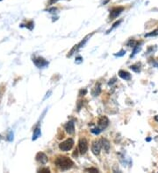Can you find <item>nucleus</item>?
Instances as JSON below:
<instances>
[{"label":"nucleus","instance_id":"obj_1","mask_svg":"<svg viewBox=\"0 0 158 173\" xmlns=\"http://www.w3.org/2000/svg\"><path fill=\"white\" fill-rule=\"evenodd\" d=\"M55 164L56 165V167H58L61 170H70L74 165V163L68 157L60 156V157H57L56 159L55 160Z\"/></svg>","mask_w":158,"mask_h":173},{"label":"nucleus","instance_id":"obj_2","mask_svg":"<svg viewBox=\"0 0 158 173\" xmlns=\"http://www.w3.org/2000/svg\"><path fill=\"white\" fill-rule=\"evenodd\" d=\"M74 145V140L72 138H69L59 144V149L62 151H68L72 149Z\"/></svg>","mask_w":158,"mask_h":173},{"label":"nucleus","instance_id":"obj_3","mask_svg":"<svg viewBox=\"0 0 158 173\" xmlns=\"http://www.w3.org/2000/svg\"><path fill=\"white\" fill-rule=\"evenodd\" d=\"M34 63L35 64V66L39 68H42L44 67H47L48 65V62L44 59V58L42 57H36V58H34L33 60Z\"/></svg>","mask_w":158,"mask_h":173},{"label":"nucleus","instance_id":"obj_4","mask_svg":"<svg viewBox=\"0 0 158 173\" xmlns=\"http://www.w3.org/2000/svg\"><path fill=\"white\" fill-rule=\"evenodd\" d=\"M78 148L81 154H85L88 151V142L85 138H81L78 142Z\"/></svg>","mask_w":158,"mask_h":173},{"label":"nucleus","instance_id":"obj_5","mask_svg":"<svg viewBox=\"0 0 158 173\" xmlns=\"http://www.w3.org/2000/svg\"><path fill=\"white\" fill-rule=\"evenodd\" d=\"M101 142L100 141H94L91 144V151L95 156H98L100 153L101 150Z\"/></svg>","mask_w":158,"mask_h":173},{"label":"nucleus","instance_id":"obj_6","mask_svg":"<svg viewBox=\"0 0 158 173\" xmlns=\"http://www.w3.org/2000/svg\"><path fill=\"white\" fill-rule=\"evenodd\" d=\"M124 11V7H115V8H113L112 11H111V12H110V16H109V18H110V19L111 20H112V19H114L115 18H117L122 12Z\"/></svg>","mask_w":158,"mask_h":173},{"label":"nucleus","instance_id":"obj_7","mask_svg":"<svg viewBox=\"0 0 158 173\" xmlns=\"http://www.w3.org/2000/svg\"><path fill=\"white\" fill-rule=\"evenodd\" d=\"M35 158H36V161H37L38 163H41V164H46V163H48V158L47 155H46L45 153H43V152H39V153H37Z\"/></svg>","mask_w":158,"mask_h":173},{"label":"nucleus","instance_id":"obj_8","mask_svg":"<svg viewBox=\"0 0 158 173\" xmlns=\"http://www.w3.org/2000/svg\"><path fill=\"white\" fill-rule=\"evenodd\" d=\"M109 125V120L106 116H101L99 120V126L103 130Z\"/></svg>","mask_w":158,"mask_h":173},{"label":"nucleus","instance_id":"obj_9","mask_svg":"<svg viewBox=\"0 0 158 173\" xmlns=\"http://www.w3.org/2000/svg\"><path fill=\"white\" fill-rule=\"evenodd\" d=\"M64 129H65L66 132H67L69 135H73L74 132H75V125H74V123H73L72 121L68 122V123L65 124Z\"/></svg>","mask_w":158,"mask_h":173},{"label":"nucleus","instance_id":"obj_10","mask_svg":"<svg viewBox=\"0 0 158 173\" xmlns=\"http://www.w3.org/2000/svg\"><path fill=\"white\" fill-rule=\"evenodd\" d=\"M119 76L125 80H131V74L128 72L124 71V70H120L119 72Z\"/></svg>","mask_w":158,"mask_h":173},{"label":"nucleus","instance_id":"obj_11","mask_svg":"<svg viewBox=\"0 0 158 173\" xmlns=\"http://www.w3.org/2000/svg\"><path fill=\"white\" fill-rule=\"evenodd\" d=\"M100 142H101V146L104 148V150L106 152H109V150H110V147H111L109 141L106 138H103V139L100 140Z\"/></svg>","mask_w":158,"mask_h":173},{"label":"nucleus","instance_id":"obj_12","mask_svg":"<svg viewBox=\"0 0 158 173\" xmlns=\"http://www.w3.org/2000/svg\"><path fill=\"white\" fill-rule=\"evenodd\" d=\"M101 93V88H100V85L98 84L95 88L93 89V90L91 91V94L93 96H99Z\"/></svg>","mask_w":158,"mask_h":173},{"label":"nucleus","instance_id":"obj_13","mask_svg":"<svg viewBox=\"0 0 158 173\" xmlns=\"http://www.w3.org/2000/svg\"><path fill=\"white\" fill-rule=\"evenodd\" d=\"M41 135V129L40 128H36L34 131V135H33V138H32V140L34 141L36 140L38 137H40Z\"/></svg>","mask_w":158,"mask_h":173},{"label":"nucleus","instance_id":"obj_14","mask_svg":"<svg viewBox=\"0 0 158 173\" xmlns=\"http://www.w3.org/2000/svg\"><path fill=\"white\" fill-rule=\"evenodd\" d=\"M141 46H139V45H136L135 46V48H134V51H133V53L131 54V58L132 57H134L138 52H140L141 51Z\"/></svg>","mask_w":158,"mask_h":173},{"label":"nucleus","instance_id":"obj_15","mask_svg":"<svg viewBox=\"0 0 158 173\" xmlns=\"http://www.w3.org/2000/svg\"><path fill=\"white\" fill-rule=\"evenodd\" d=\"M121 22H122V20H119V21H117V22H115V23H114V24H113V25H112V28H111V29H110V30H108V31H107V32H106V33H110V32H111V31H112V30H113V29H114V28H116V27H117V26H119V25H120V23H121Z\"/></svg>","mask_w":158,"mask_h":173},{"label":"nucleus","instance_id":"obj_16","mask_svg":"<svg viewBox=\"0 0 158 173\" xmlns=\"http://www.w3.org/2000/svg\"><path fill=\"white\" fill-rule=\"evenodd\" d=\"M156 35H158V28L156 29V30L153 31L152 33H150L145 34V37H154V36H156Z\"/></svg>","mask_w":158,"mask_h":173},{"label":"nucleus","instance_id":"obj_17","mask_svg":"<svg viewBox=\"0 0 158 173\" xmlns=\"http://www.w3.org/2000/svg\"><path fill=\"white\" fill-rule=\"evenodd\" d=\"M26 27L28 28L29 30H33L34 27V23L33 21H30V22H28V23L26 25Z\"/></svg>","mask_w":158,"mask_h":173},{"label":"nucleus","instance_id":"obj_18","mask_svg":"<svg viewBox=\"0 0 158 173\" xmlns=\"http://www.w3.org/2000/svg\"><path fill=\"white\" fill-rule=\"evenodd\" d=\"M130 69H132V70L135 71V73H139V72H141V68H140V67H138V66H136V65H133V66H131V67H130Z\"/></svg>","mask_w":158,"mask_h":173},{"label":"nucleus","instance_id":"obj_19","mask_svg":"<svg viewBox=\"0 0 158 173\" xmlns=\"http://www.w3.org/2000/svg\"><path fill=\"white\" fill-rule=\"evenodd\" d=\"M102 131V129L99 127V128H95V129H91V133L95 134V135H99L100 132Z\"/></svg>","mask_w":158,"mask_h":173},{"label":"nucleus","instance_id":"obj_20","mask_svg":"<svg viewBox=\"0 0 158 173\" xmlns=\"http://www.w3.org/2000/svg\"><path fill=\"white\" fill-rule=\"evenodd\" d=\"M85 171H89V172H99V170L96 168H87L84 170Z\"/></svg>","mask_w":158,"mask_h":173},{"label":"nucleus","instance_id":"obj_21","mask_svg":"<svg viewBox=\"0 0 158 173\" xmlns=\"http://www.w3.org/2000/svg\"><path fill=\"white\" fill-rule=\"evenodd\" d=\"M125 53H126V51H125V50H121L120 52H119L118 53H115L114 55H115V56H118V57H121V56L125 55Z\"/></svg>","mask_w":158,"mask_h":173},{"label":"nucleus","instance_id":"obj_22","mask_svg":"<svg viewBox=\"0 0 158 173\" xmlns=\"http://www.w3.org/2000/svg\"><path fill=\"white\" fill-rule=\"evenodd\" d=\"M9 141H12L13 140V132L12 131H10L9 132V135H8V138H7Z\"/></svg>","mask_w":158,"mask_h":173},{"label":"nucleus","instance_id":"obj_23","mask_svg":"<svg viewBox=\"0 0 158 173\" xmlns=\"http://www.w3.org/2000/svg\"><path fill=\"white\" fill-rule=\"evenodd\" d=\"M39 172H42V173L48 172V173H49L50 170H49V169H48V168H44V169H41V170H39Z\"/></svg>","mask_w":158,"mask_h":173},{"label":"nucleus","instance_id":"obj_24","mask_svg":"<svg viewBox=\"0 0 158 173\" xmlns=\"http://www.w3.org/2000/svg\"><path fill=\"white\" fill-rule=\"evenodd\" d=\"M82 61H83V58H82V57H80V56H79V57L76 58V63H77V64H78V63H81Z\"/></svg>","mask_w":158,"mask_h":173},{"label":"nucleus","instance_id":"obj_25","mask_svg":"<svg viewBox=\"0 0 158 173\" xmlns=\"http://www.w3.org/2000/svg\"><path fill=\"white\" fill-rule=\"evenodd\" d=\"M86 93H87V90H86V89H83V90H81V91H80V94H79V95H80V96H83V95H84Z\"/></svg>","mask_w":158,"mask_h":173},{"label":"nucleus","instance_id":"obj_26","mask_svg":"<svg viewBox=\"0 0 158 173\" xmlns=\"http://www.w3.org/2000/svg\"><path fill=\"white\" fill-rule=\"evenodd\" d=\"M57 1H59V0H49L48 4H49V5H53L54 3H56Z\"/></svg>","mask_w":158,"mask_h":173},{"label":"nucleus","instance_id":"obj_27","mask_svg":"<svg viewBox=\"0 0 158 173\" xmlns=\"http://www.w3.org/2000/svg\"><path fill=\"white\" fill-rule=\"evenodd\" d=\"M115 80H116V78H113V79H112V80H110V82H109V85H112L114 82H115Z\"/></svg>","mask_w":158,"mask_h":173},{"label":"nucleus","instance_id":"obj_28","mask_svg":"<svg viewBox=\"0 0 158 173\" xmlns=\"http://www.w3.org/2000/svg\"><path fill=\"white\" fill-rule=\"evenodd\" d=\"M109 2V0H106V1L105 2H103V5H106V3H108Z\"/></svg>","mask_w":158,"mask_h":173},{"label":"nucleus","instance_id":"obj_29","mask_svg":"<svg viewBox=\"0 0 158 173\" xmlns=\"http://www.w3.org/2000/svg\"><path fill=\"white\" fill-rule=\"evenodd\" d=\"M155 119L158 122V115H156V116H155Z\"/></svg>","mask_w":158,"mask_h":173},{"label":"nucleus","instance_id":"obj_30","mask_svg":"<svg viewBox=\"0 0 158 173\" xmlns=\"http://www.w3.org/2000/svg\"><path fill=\"white\" fill-rule=\"evenodd\" d=\"M150 140H151V138H148V139H147V141H148V142H149Z\"/></svg>","mask_w":158,"mask_h":173},{"label":"nucleus","instance_id":"obj_31","mask_svg":"<svg viewBox=\"0 0 158 173\" xmlns=\"http://www.w3.org/2000/svg\"><path fill=\"white\" fill-rule=\"evenodd\" d=\"M0 1H2V0H0Z\"/></svg>","mask_w":158,"mask_h":173}]
</instances>
